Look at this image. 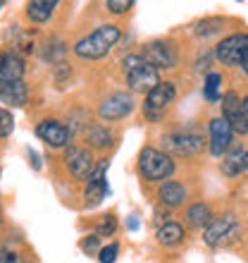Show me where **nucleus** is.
<instances>
[{"instance_id":"nucleus-6","label":"nucleus","mask_w":248,"mask_h":263,"mask_svg":"<svg viewBox=\"0 0 248 263\" xmlns=\"http://www.w3.org/2000/svg\"><path fill=\"white\" fill-rule=\"evenodd\" d=\"M215 55H217V60L224 65H241L248 58V34L227 36L224 41H220Z\"/></svg>"},{"instance_id":"nucleus-1","label":"nucleus","mask_w":248,"mask_h":263,"mask_svg":"<svg viewBox=\"0 0 248 263\" xmlns=\"http://www.w3.org/2000/svg\"><path fill=\"white\" fill-rule=\"evenodd\" d=\"M119 41V29L115 24H103L96 31H91L86 39L74 46V53L81 60H98V58L108 55L112 50V46Z\"/></svg>"},{"instance_id":"nucleus-9","label":"nucleus","mask_w":248,"mask_h":263,"mask_svg":"<svg viewBox=\"0 0 248 263\" xmlns=\"http://www.w3.org/2000/svg\"><path fill=\"white\" fill-rule=\"evenodd\" d=\"M134 105L136 103H134V98H131L129 93H112L110 98H105L103 103H100L98 112H100V118H105V120H122L134 110Z\"/></svg>"},{"instance_id":"nucleus-16","label":"nucleus","mask_w":248,"mask_h":263,"mask_svg":"<svg viewBox=\"0 0 248 263\" xmlns=\"http://www.w3.org/2000/svg\"><path fill=\"white\" fill-rule=\"evenodd\" d=\"M158 196L165 206L177 208L186 201V189H184V184H179V182H165V184L160 187Z\"/></svg>"},{"instance_id":"nucleus-4","label":"nucleus","mask_w":248,"mask_h":263,"mask_svg":"<svg viewBox=\"0 0 248 263\" xmlns=\"http://www.w3.org/2000/svg\"><path fill=\"white\" fill-rule=\"evenodd\" d=\"M174 96H177V89H174L172 82H160L155 89H151L146 93V103H143V112L148 120H160L162 112L172 105Z\"/></svg>"},{"instance_id":"nucleus-33","label":"nucleus","mask_w":248,"mask_h":263,"mask_svg":"<svg viewBox=\"0 0 248 263\" xmlns=\"http://www.w3.org/2000/svg\"><path fill=\"white\" fill-rule=\"evenodd\" d=\"M243 173H248V151L243 153Z\"/></svg>"},{"instance_id":"nucleus-15","label":"nucleus","mask_w":248,"mask_h":263,"mask_svg":"<svg viewBox=\"0 0 248 263\" xmlns=\"http://www.w3.org/2000/svg\"><path fill=\"white\" fill-rule=\"evenodd\" d=\"M0 101L5 105H24L29 101V86L22 82L0 84Z\"/></svg>"},{"instance_id":"nucleus-25","label":"nucleus","mask_w":248,"mask_h":263,"mask_svg":"<svg viewBox=\"0 0 248 263\" xmlns=\"http://www.w3.org/2000/svg\"><path fill=\"white\" fill-rule=\"evenodd\" d=\"M110 139H112V134L108 129H103V127H96V129L91 132V144L98 146V148H100V146H108Z\"/></svg>"},{"instance_id":"nucleus-34","label":"nucleus","mask_w":248,"mask_h":263,"mask_svg":"<svg viewBox=\"0 0 248 263\" xmlns=\"http://www.w3.org/2000/svg\"><path fill=\"white\" fill-rule=\"evenodd\" d=\"M241 69H243V72H246V74H248V58H246V60H243V63H241Z\"/></svg>"},{"instance_id":"nucleus-20","label":"nucleus","mask_w":248,"mask_h":263,"mask_svg":"<svg viewBox=\"0 0 248 263\" xmlns=\"http://www.w3.org/2000/svg\"><path fill=\"white\" fill-rule=\"evenodd\" d=\"M243 148L241 146H236L232 151L227 153V158L222 160V173L227 175V177H236L239 173H243Z\"/></svg>"},{"instance_id":"nucleus-13","label":"nucleus","mask_w":248,"mask_h":263,"mask_svg":"<svg viewBox=\"0 0 248 263\" xmlns=\"http://www.w3.org/2000/svg\"><path fill=\"white\" fill-rule=\"evenodd\" d=\"M24 69V60L17 53H0V84L22 82Z\"/></svg>"},{"instance_id":"nucleus-24","label":"nucleus","mask_w":248,"mask_h":263,"mask_svg":"<svg viewBox=\"0 0 248 263\" xmlns=\"http://www.w3.org/2000/svg\"><path fill=\"white\" fill-rule=\"evenodd\" d=\"M117 254H119V244L112 242V244H108V247H103V249L98 251V261L100 263H115L117 261Z\"/></svg>"},{"instance_id":"nucleus-28","label":"nucleus","mask_w":248,"mask_h":263,"mask_svg":"<svg viewBox=\"0 0 248 263\" xmlns=\"http://www.w3.org/2000/svg\"><path fill=\"white\" fill-rule=\"evenodd\" d=\"M131 7H134V0H108V10L115 14H124Z\"/></svg>"},{"instance_id":"nucleus-3","label":"nucleus","mask_w":248,"mask_h":263,"mask_svg":"<svg viewBox=\"0 0 248 263\" xmlns=\"http://www.w3.org/2000/svg\"><path fill=\"white\" fill-rule=\"evenodd\" d=\"M138 170H141L146 180H167L174 173V163L167 153L148 146L138 156Z\"/></svg>"},{"instance_id":"nucleus-29","label":"nucleus","mask_w":248,"mask_h":263,"mask_svg":"<svg viewBox=\"0 0 248 263\" xmlns=\"http://www.w3.org/2000/svg\"><path fill=\"white\" fill-rule=\"evenodd\" d=\"M0 263H22L19 261V256L14 254V251H0Z\"/></svg>"},{"instance_id":"nucleus-8","label":"nucleus","mask_w":248,"mask_h":263,"mask_svg":"<svg viewBox=\"0 0 248 263\" xmlns=\"http://www.w3.org/2000/svg\"><path fill=\"white\" fill-rule=\"evenodd\" d=\"M236 230H239V222H236L234 215H222L205 228V244L208 247H220L236 235Z\"/></svg>"},{"instance_id":"nucleus-17","label":"nucleus","mask_w":248,"mask_h":263,"mask_svg":"<svg viewBox=\"0 0 248 263\" xmlns=\"http://www.w3.org/2000/svg\"><path fill=\"white\" fill-rule=\"evenodd\" d=\"M55 7L57 3H53V0H31L27 5V17L36 24H43V22H48L53 17Z\"/></svg>"},{"instance_id":"nucleus-22","label":"nucleus","mask_w":248,"mask_h":263,"mask_svg":"<svg viewBox=\"0 0 248 263\" xmlns=\"http://www.w3.org/2000/svg\"><path fill=\"white\" fill-rule=\"evenodd\" d=\"M220 29H222V20L210 17V20H200L193 31H196V36H200V39H210V36L220 34Z\"/></svg>"},{"instance_id":"nucleus-19","label":"nucleus","mask_w":248,"mask_h":263,"mask_svg":"<svg viewBox=\"0 0 248 263\" xmlns=\"http://www.w3.org/2000/svg\"><path fill=\"white\" fill-rule=\"evenodd\" d=\"M158 242L165 244V247H177V244L184 242V228L179 222H165L158 230Z\"/></svg>"},{"instance_id":"nucleus-2","label":"nucleus","mask_w":248,"mask_h":263,"mask_svg":"<svg viewBox=\"0 0 248 263\" xmlns=\"http://www.w3.org/2000/svg\"><path fill=\"white\" fill-rule=\"evenodd\" d=\"M122 69L127 74V82L134 91L138 93H148L151 89H155L160 84V77H158V69L148 65L141 55H127L122 60Z\"/></svg>"},{"instance_id":"nucleus-23","label":"nucleus","mask_w":248,"mask_h":263,"mask_svg":"<svg viewBox=\"0 0 248 263\" xmlns=\"http://www.w3.org/2000/svg\"><path fill=\"white\" fill-rule=\"evenodd\" d=\"M220 86H222V77L217 74V72H210V74L205 77V89H203V93H205L208 101H222L220 96Z\"/></svg>"},{"instance_id":"nucleus-10","label":"nucleus","mask_w":248,"mask_h":263,"mask_svg":"<svg viewBox=\"0 0 248 263\" xmlns=\"http://www.w3.org/2000/svg\"><path fill=\"white\" fill-rule=\"evenodd\" d=\"M232 137H234V132L227 125V120L215 118L210 122V153L213 156H224L232 148Z\"/></svg>"},{"instance_id":"nucleus-30","label":"nucleus","mask_w":248,"mask_h":263,"mask_svg":"<svg viewBox=\"0 0 248 263\" xmlns=\"http://www.w3.org/2000/svg\"><path fill=\"white\" fill-rule=\"evenodd\" d=\"M98 242H100V239H98L96 235H93V237H86V239H84V244H81V249L84 251H96L98 249Z\"/></svg>"},{"instance_id":"nucleus-26","label":"nucleus","mask_w":248,"mask_h":263,"mask_svg":"<svg viewBox=\"0 0 248 263\" xmlns=\"http://www.w3.org/2000/svg\"><path fill=\"white\" fill-rule=\"evenodd\" d=\"M12 127H14L12 112H10V110H3V108H0V139L7 137V134L12 132Z\"/></svg>"},{"instance_id":"nucleus-35","label":"nucleus","mask_w":248,"mask_h":263,"mask_svg":"<svg viewBox=\"0 0 248 263\" xmlns=\"http://www.w3.org/2000/svg\"><path fill=\"white\" fill-rule=\"evenodd\" d=\"M241 103H243V110H246V115H248V96H246V98H243Z\"/></svg>"},{"instance_id":"nucleus-11","label":"nucleus","mask_w":248,"mask_h":263,"mask_svg":"<svg viewBox=\"0 0 248 263\" xmlns=\"http://www.w3.org/2000/svg\"><path fill=\"white\" fill-rule=\"evenodd\" d=\"M65 163H67L69 173L74 175L76 180H86L93 170V158L86 148H79V146H69L67 153H65Z\"/></svg>"},{"instance_id":"nucleus-5","label":"nucleus","mask_w":248,"mask_h":263,"mask_svg":"<svg viewBox=\"0 0 248 263\" xmlns=\"http://www.w3.org/2000/svg\"><path fill=\"white\" fill-rule=\"evenodd\" d=\"M141 58L155 69H174L179 63V55H177V48L172 41H151L143 48Z\"/></svg>"},{"instance_id":"nucleus-12","label":"nucleus","mask_w":248,"mask_h":263,"mask_svg":"<svg viewBox=\"0 0 248 263\" xmlns=\"http://www.w3.org/2000/svg\"><path fill=\"white\" fill-rule=\"evenodd\" d=\"M36 134L48 146H53V148H62L69 141V129L62 122H57V120H43L41 125L36 127Z\"/></svg>"},{"instance_id":"nucleus-27","label":"nucleus","mask_w":248,"mask_h":263,"mask_svg":"<svg viewBox=\"0 0 248 263\" xmlns=\"http://www.w3.org/2000/svg\"><path fill=\"white\" fill-rule=\"evenodd\" d=\"M105 222H100L96 228V232L98 235H105V237H110V235H115V230H117V220H115V215H108V218H103Z\"/></svg>"},{"instance_id":"nucleus-36","label":"nucleus","mask_w":248,"mask_h":263,"mask_svg":"<svg viewBox=\"0 0 248 263\" xmlns=\"http://www.w3.org/2000/svg\"><path fill=\"white\" fill-rule=\"evenodd\" d=\"M0 7H3V3H0Z\"/></svg>"},{"instance_id":"nucleus-21","label":"nucleus","mask_w":248,"mask_h":263,"mask_svg":"<svg viewBox=\"0 0 248 263\" xmlns=\"http://www.w3.org/2000/svg\"><path fill=\"white\" fill-rule=\"evenodd\" d=\"M105 194H108V182H86V203L89 206H96V203H100V201L105 199Z\"/></svg>"},{"instance_id":"nucleus-18","label":"nucleus","mask_w":248,"mask_h":263,"mask_svg":"<svg viewBox=\"0 0 248 263\" xmlns=\"http://www.w3.org/2000/svg\"><path fill=\"white\" fill-rule=\"evenodd\" d=\"M186 220L191 228H208L210 222H213V213H210V206L198 201V203H193L189 211H186Z\"/></svg>"},{"instance_id":"nucleus-31","label":"nucleus","mask_w":248,"mask_h":263,"mask_svg":"<svg viewBox=\"0 0 248 263\" xmlns=\"http://www.w3.org/2000/svg\"><path fill=\"white\" fill-rule=\"evenodd\" d=\"M208 63H210V58H203V60H198V63H196V69H198V72H200V69H208Z\"/></svg>"},{"instance_id":"nucleus-14","label":"nucleus","mask_w":248,"mask_h":263,"mask_svg":"<svg viewBox=\"0 0 248 263\" xmlns=\"http://www.w3.org/2000/svg\"><path fill=\"white\" fill-rule=\"evenodd\" d=\"M170 146H172L177 153H184V156H191V153H198L203 148V134H196V132H179V134H172L167 139Z\"/></svg>"},{"instance_id":"nucleus-32","label":"nucleus","mask_w":248,"mask_h":263,"mask_svg":"<svg viewBox=\"0 0 248 263\" xmlns=\"http://www.w3.org/2000/svg\"><path fill=\"white\" fill-rule=\"evenodd\" d=\"M129 228H131V230H136V228H138V222H136V215H131V218H129Z\"/></svg>"},{"instance_id":"nucleus-7","label":"nucleus","mask_w":248,"mask_h":263,"mask_svg":"<svg viewBox=\"0 0 248 263\" xmlns=\"http://www.w3.org/2000/svg\"><path fill=\"white\" fill-rule=\"evenodd\" d=\"M222 112H224L222 118L227 120V125L232 127V132L248 134V115L243 110V103H241V98H239V93L229 91V93L222 96Z\"/></svg>"}]
</instances>
